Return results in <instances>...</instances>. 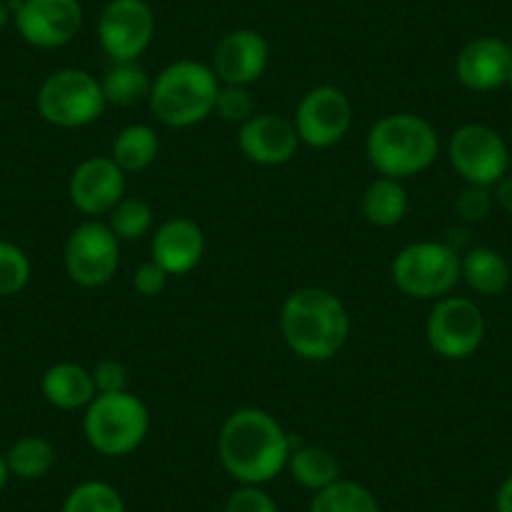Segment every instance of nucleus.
Wrapping results in <instances>:
<instances>
[{
    "instance_id": "obj_7",
    "label": "nucleus",
    "mask_w": 512,
    "mask_h": 512,
    "mask_svg": "<svg viewBox=\"0 0 512 512\" xmlns=\"http://www.w3.org/2000/svg\"><path fill=\"white\" fill-rule=\"evenodd\" d=\"M36 108L51 126L83 128L96 123L108 108L101 78L83 68H61L41 83Z\"/></svg>"
},
{
    "instance_id": "obj_20",
    "label": "nucleus",
    "mask_w": 512,
    "mask_h": 512,
    "mask_svg": "<svg viewBox=\"0 0 512 512\" xmlns=\"http://www.w3.org/2000/svg\"><path fill=\"white\" fill-rule=\"evenodd\" d=\"M460 277L480 297H497L510 284V264L490 246H475L462 254Z\"/></svg>"
},
{
    "instance_id": "obj_37",
    "label": "nucleus",
    "mask_w": 512,
    "mask_h": 512,
    "mask_svg": "<svg viewBox=\"0 0 512 512\" xmlns=\"http://www.w3.org/2000/svg\"><path fill=\"white\" fill-rule=\"evenodd\" d=\"M8 477H11V470H8V462H6V455L0 452V490L8 485Z\"/></svg>"
},
{
    "instance_id": "obj_15",
    "label": "nucleus",
    "mask_w": 512,
    "mask_h": 512,
    "mask_svg": "<svg viewBox=\"0 0 512 512\" xmlns=\"http://www.w3.org/2000/svg\"><path fill=\"white\" fill-rule=\"evenodd\" d=\"M269 58H272V48L262 33L251 28H236L216 43L211 71L216 73L221 86L249 88L267 73Z\"/></svg>"
},
{
    "instance_id": "obj_16",
    "label": "nucleus",
    "mask_w": 512,
    "mask_h": 512,
    "mask_svg": "<svg viewBox=\"0 0 512 512\" xmlns=\"http://www.w3.org/2000/svg\"><path fill=\"white\" fill-rule=\"evenodd\" d=\"M239 149L251 164L282 166L297 156L299 136L292 118L282 113H254L239 126Z\"/></svg>"
},
{
    "instance_id": "obj_34",
    "label": "nucleus",
    "mask_w": 512,
    "mask_h": 512,
    "mask_svg": "<svg viewBox=\"0 0 512 512\" xmlns=\"http://www.w3.org/2000/svg\"><path fill=\"white\" fill-rule=\"evenodd\" d=\"M169 284V274L159 267L156 262H146L136 269L134 274V289L141 297H159Z\"/></svg>"
},
{
    "instance_id": "obj_5",
    "label": "nucleus",
    "mask_w": 512,
    "mask_h": 512,
    "mask_svg": "<svg viewBox=\"0 0 512 512\" xmlns=\"http://www.w3.org/2000/svg\"><path fill=\"white\" fill-rule=\"evenodd\" d=\"M149 427V407L128 390L96 395L83 417L86 442L106 457H126L139 450L149 435Z\"/></svg>"
},
{
    "instance_id": "obj_18",
    "label": "nucleus",
    "mask_w": 512,
    "mask_h": 512,
    "mask_svg": "<svg viewBox=\"0 0 512 512\" xmlns=\"http://www.w3.org/2000/svg\"><path fill=\"white\" fill-rule=\"evenodd\" d=\"M204 251V229L186 216L164 221L151 239V262L159 264L169 277H181L199 267Z\"/></svg>"
},
{
    "instance_id": "obj_10",
    "label": "nucleus",
    "mask_w": 512,
    "mask_h": 512,
    "mask_svg": "<svg viewBox=\"0 0 512 512\" xmlns=\"http://www.w3.org/2000/svg\"><path fill=\"white\" fill-rule=\"evenodd\" d=\"M427 344L432 352L450 362L472 357L485 342V314L467 297L437 299L427 317Z\"/></svg>"
},
{
    "instance_id": "obj_26",
    "label": "nucleus",
    "mask_w": 512,
    "mask_h": 512,
    "mask_svg": "<svg viewBox=\"0 0 512 512\" xmlns=\"http://www.w3.org/2000/svg\"><path fill=\"white\" fill-rule=\"evenodd\" d=\"M309 512H382L377 497L362 482L342 480L332 482L324 490L314 492Z\"/></svg>"
},
{
    "instance_id": "obj_21",
    "label": "nucleus",
    "mask_w": 512,
    "mask_h": 512,
    "mask_svg": "<svg viewBox=\"0 0 512 512\" xmlns=\"http://www.w3.org/2000/svg\"><path fill=\"white\" fill-rule=\"evenodd\" d=\"M410 211V196L402 181L390 179V176H377L367 186L362 196V214L364 219L379 229L397 226Z\"/></svg>"
},
{
    "instance_id": "obj_22",
    "label": "nucleus",
    "mask_w": 512,
    "mask_h": 512,
    "mask_svg": "<svg viewBox=\"0 0 512 512\" xmlns=\"http://www.w3.org/2000/svg\"><path fill=\"white\" fill-rule=\"evenodd\" d=\"M159 149V136L149 123H128L116 134L108 156L116 161L123 174H139L154 164Z\"/></svg>"
},
{
    "instance_id": "obj_13",
    "label": "nucleus",
    "mask_w": 512,
    "mask_h": 512,
    "mask_svg": "<svg viewBox=\"0 0 512 512\" xmlns=\"http://www.w3.org/2000/svg\"><path fill=\"white\" fill-rule=\"evenodd\" d=\"M23 41L41 51L63 48L83 26L81 0H21L13 11Z\"/></svg>"
},
{
    "instance_id": "obj_2",
    "label": "nucleus",
    "mask_w": 512,
    "mask_h": 512,
    "mask_svg": "<svg viewBox=\"0 0 512 512\" xmlns=\"http://www.w3.org/2000/svg\"><path fill=\"white\" fill-rule=\"evenodd\" d=\"M279 327L287 347L307 362L337 357L349 339V312L342 299L322 287H302L282 304Z\"/></svg>"
},
{
    "instance_id": "obj_27",
    "label": "nucleus",
    "mask_w": 512,
    "mask_h": 512,
    "mask_svg": "<svg viewBox=\"0 0 512 512\" xmlns=\"http://www.w3.org/2000/svg\"><path fill=\"white\" fill-rule=\"evenodd\" d=\"M106 224L111 226L118 241H139L154 229V209L149 201L139 196H123L108 214Z\"/></svg>"
},
{
    "instance_id": "obj_17",
    "label": "nucleus",
    "mask_w": 512,
    "mask_h": 512,
    "mask_svg": "<svg viewBox=\"0 0 512 512\" xmlns=\"http://www.w3.org/2000/svg\"><path fill=\"white\" fill-rule=\"evenodd\" d=\"M455 76L467 91L487 93L512 83V48L495 36H480L462 46L455 61Z\"/></svg>"
},
{
    "instance_id": "obj_23",
    "label": "nucleus",
    "mask_w": 512,
    "mask_h": 512,
    "mask_svg": "<svg viewBox=\"0 0 512 512\" xmlns=\"http://www.w3.org/2000/svg\"><path fill=\"white\" fill-rule=\"evenodd\" d=\"M287 470L292 472L294 482L304 487V490L319 492L337 482L342 477V467L334 452L327 447L317 445H294L292 455H289Z\"/></svg>"
},
{
    "instance_id": "obj_39",
    "label": "nucleus",
    "mask_w": 512,
    "mask_h": 512,
    "mask_svg": "<svg viewBox=\"0 0 512 512\" xmlns=\"http://www.w3.org/2000/svg\"><path fill=\"white\" fill-rule=\"evenodd\" d=\"M507 43H510V48H512V36H510V41H507Z\"/></svg>"
},
{
    "instance_id": "obj_14",
    "label": "nucleus",
    "mask_w": 512,
    "mask_h": 512,
    "mask_svg": "<svg viewBox=\"0 0 512 512\" xmlns=\"http://www.w3.org/2000/svg\"><path fill=\"white\" fill-rule=\"evenodd\" d=\"M71 204L88 219L111 214L113 206L126 196V174L111 156H91L73 169L68 181Z\"/></svg>"
},
{
    "instance_id": "obj_35",
    "label": "nucleus",
    "mask_w": 512,
    "mask_h": 512,
    "mask_svg": "<svg viewBox=\"0 0 512 512\" xmlns=\"http://www.w3.org/2000/svg\"><path fill=\"white\" fill-rule=\"evenodd\" d=\"M492 189H495V204L500 206L502 211H507V214H512V174L510 171H507L505 176H502L500 181H497L495 186H492Z\"/></svg>"
},
{
    "instance_id": "obj_32",
    "label": "nucleus",
    "mask_w": 512,
    "mask_h": 512,
    "mask_svg": "<svg viewBox=\"0 0 512 512\" xmlns=\"http://www.w3.org/2000/svg\"><path fill=\"white\" fill-rule=\"evenodd\" d=\"M492 204H495V196L485 186H467L465 191L457 199V214L467 224H480L490 216Z\"/></svg>"
},
{
    "instance_id": "obj_11",
    "label": "nucleus",
    "mask_w": 512,
    "mask_h": 512,
    "mask_svg": "<svg viewBox=\"0 0 512 512\" xmlns=\"http://www.w3.org/2000/svg\"><path fill=\"white\" fill-rule=\"evenodd\" d=\"M156 36V16L146 0H108L98 16V43L118 61H139Z\"/></svg>"
},
{
    "instance_id": "obj_28",
    "label": "nucleus",
    "mask_w": 512,
    "mask_h": 512,
    "mask_svg": "<svg viewBox=\"0 0 512 512\" xmlns=\"http://www.w3.org/2000/svg\"><path fill=\"white\" fill-rule=\"evenodd\" d=\"M61 512H126V502L108 482L86 480L68 492Z\"/></svg>"
},
{
    "instance_id": "obj_8",
    "label": "nucleus",
    "mask_w": 512,
    "mask_h": 512,
    "mask_svg": "<svg viewBox=\"0 0 512 512\" xmlns=\"http://www.w3.org/2000/svg\"><path fill=\"white\" fill-rule=\"evenodd\" d=\"M447 159L467 186L492 189L510 171V149L487 123H462L447 144Z\"/></svg>"
},
{
    "instance_id": "obj_36",
    "label": "nucleus",
    "mask_w": 512,
    "mask_h": 512,
    "mask_svg": "<svg viewBox=\"0 0 512 512\" xmlns=\"http://www.w3.org/2000/svg\"><path fill=\"white\" fill-rule=\"evenodd\" d=\"M495 512H512V475H507L497 487Z\"/></svg>"
},
{
    "instance_id": "obj_4",
    "label": "nucleus",
    "mask_w": 512,
    "mask_h": 512,
    "mask_svg": "<svg viewBox=\"0 0 512 512\" xmlns=\"http://www.w3.org/2000/svg\"><path fill=\"white\" fill-rule=\"evenodd\" d=\"M219 78L201 61H174L154 78L151 113L169 128H189L214 113L219 98Z\"/></svg>"
},
{
    "instance_id": "obj_3",
    "label": "nucleus",
    "mask_w": 512,
    "mask_h": 512,
    "mask_svg": "<svg viewBox=\"0 0 512 512\" xmlns=\"http://www.w3.org/2000/svg\"><path fill=\"white\" fill-rule=\"evenodd\" d=\"M440 156L437 128L417 113H387L367 134V159L379 176L405 181L430 169Z\"/></svg>"
},
{
    "instance_id": "obj_6",
    "label": "nucleus",
    "mask_w": 512,
    "mask_h": 512,
    "mask_svg": "<svg viewBox=\"0 0 512 512\" xmlns=\"http://www.w3.org/2000/svg\"><path fill=\"white\" fill-rule=\"evenodd\" d=\"M462 254L450 241H415L397 251L392 282L412 299H442L460 282Z\"/></svg>"
},
{
    "instance_id": "obj_12",
    "label": "nucleus",
    "mask_w": 512,
    "mask_h": 512,
    "mask_svg": "<svg viewBox=\"0 0 512 512\" xmlns=\"http://www.w3.org/2000/svg\"><path fill=\"white\" fill-rule=\"evenodd\" d=\"M354 108L347 93L337 86H317L302 96L294 113V128L309 149H332L347 136Z\"/></svg>"
},
{
    "instance_id": "obj_29",
    "label": "nucleus",
    "mask_w": 512,
    "mask_h": 512,
    "mask_svg": "<svg viewBox=\"0 0 512 512\" xmlns=\"http://www.w3.org/2000/svg\"><path fill=\"white\" fill-rule=\"evenodd\" d=\"M31 282V259L13 241H0V297H16Z\"/></svg>"
},
{
    "instance_id": "obj_19",
    "label": "nucleus",
    "mask_w": 512,
    "mask_h": 512,
    "mask_svg": "<svg viewBox=\"0 0 512 512\" xmlns=\"http://www.w3.org/2000/svg\"><path fill=\"white\" fill-rule=\"evenodd\" d=\"M41 392L48 405L66 412L86 410L98 395L91 369L76 362H58L48 367L41 379Z\"/></svg>"
},
{
    "instance_id": "obj_30",
    "label": "nucleus",
    "mask_w": 512,
    "mask_h": 512,
    "mask_svg": "<svg viewBox=\"0 0 512 512\" xmlns=\"http://www.w3.org/2000/svg\"><path fill=\"white\" fill-rule=\"evenodd\" d=\"M216 116L226 123H246L254 116V98L246 86H221L216 98Z\"/></svg>"
},
{
    "instance_id": "obj_33",
    "label": "nucleus",
    "mask_w": 512,
    "mask_h": 512,
    "mask_svg": "<svg viewBox=\"0 0 512 512\" xmlns=\"http://www.w3.org/2000/svg\"><path fill=\"white\" fill-rule=\"evenodd\" d=\"M93 382H96L98 395H111V392H126L128 390V369L126 364L118 359L106 357L91 369Z\"/></svg>"
},
{
    "instance_id": "obj_9",
    "label": "nucleus",
    "mask_w": 512,
    "mask_h": 512,
    "mask_svg": "<svg viewBox=\"0 0 512 512\" xmlns=\"http://www.w3.org/2000/svg\"><path fill=\"white\" fill-rule=\"evenodd\" d=\"M63 264L78 287H106L121 267V241L106 221L88 219L68 234Z\"/></svg>"
},
{
    "instance_id": "obj_31",
    "label": "nucleus",
    "mask_w": 512,
    "mask_h": 512,
    "mask_svg": "<svg viewBox=\"0 0 512 512\" xmlns=\"http://www.w3.org/2000/svg\"><path fill=\"white\" fill-rule=\"evenodd\" d=\"M224 512H279V507L262 485H241L229 495Z\"/></svg>"
},
{
    "instance_id": "obj_38",
    "label": "nucleus",
    "mask_w": 512,
    "mask_h": 512,
    "mask_svg": "<svg viewBox=\"0 0 512 512\" xmlns=\"http://www.w3.org/2000/svg\"><path fill=\"white\" fill-rule=\"evenodd\" d=\"M11 8H8V3L6 0H0V31H3V28L8 26V21H11Z\"/></svg>"
},
{
    "instance_id": "obj_25",
    "label": "nucleus",
    "mask_w": 512,
    "mask_h": 512,
    "mask_svg": "<svg viewBox=\"0 0 512 512\" xmlns=\"http://www.w3.org/2000/svg\"><path fill=\"white\" fill-rule=\"evenodd\" d=\"M6 462L11 475L21 480H41L56 465V447L38 435H26L11 445L6 452Z\"/></svg>"
},
{
    "instance_id": "obj_1",
    "label": "nucleus",
    "mask_w": 512,
    "mask_h": 512,
    "mask_svg": "<svg viewBox=\"0 0 512 512\" xmlns=\"http://www.w3.org/2000/svg\"><path fill=\"white\" fill-rule=\"evenodd\" d=\"M297 442L272 412L244 407L224 420L216 450L224 470L239 485H267L287 470Z\"/></svg>"
},
{
    "instance_id": "obj_24",
    "label": "nucleus",
    "mask_w": 512,
    "mask_h": 512,
    "mask_svg": "<svg viewBox=\"0 0 512 512\" xmlns=\"http://www.w3.org/2000/svg\"><path fill=\"white\" fill-rule=\"evenodd\" d=\"M151 86H154V78L146 73L144 66H139V61L113 63L101 78L103 98H106L108 106L118 108H128L141 101H149Z\"/></svg>"
}]
</instances>
